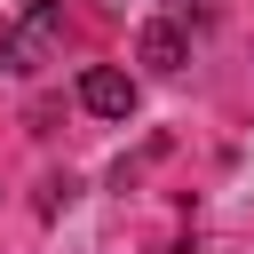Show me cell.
I'll use <instances>...</instances> for the list:
<instances>
[{
    "label": "cell",
    "instance_id": "cell-1",
    "mask_svg": "<svg viewBox=\"0 0 254 254\" xmlns=\"http://www.w3.org/2000/svg\"><path fill=\"white\" fill-rule=\"evenodd\" d=\"M79 103H87L95 119H127V111H135V79L111 71V64H95V71H79Z\"/></svg>",
    "mask_w": 254,
    "mask_h": 254
},
{
    "label": "cell",
    "instance_id": "cell-2",
    "mask_svg": "<svg viewBox=\"0 0 254 254\" xmlns=\"http://www.w3.org/2000/svg\"><path fill=\"white\" fill-rule=\"evenodd\" d=\"M135 56H143L151 71H175V64L190 56V40H183V24H167V16H159V24H143V40H135Z\"/></svg>",
    "mask_w": 254,
    "mask_h": 254
}]
</instances>
